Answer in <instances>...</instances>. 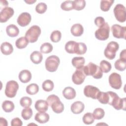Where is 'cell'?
<instances>
[{"instance_id": "cb8c5ba5", "label": "cell", "mask_w": 126, "mask_h": 126, "mask_svg": "<svg viewBox=\"0 0 126 126\" xmlns=\"http://www.w3.org/2000/svg\"><path fill=\"white\" fill-rule=\"evenodd\" d=\"M0 50L1 53L5 55H9L13 51L12 45L8 42H4L0 45Z\"/></svg>"}, {"instance_id": "7bdbcfd3", "label": "cell", "mask_w": 126, "mask_h": 126, "mask_svg": "<svg viewBox=\"0 0 126 126\" xmlns=\"http://www.w3.org/2000/svg\"><path fill=\"white\" fill-rule=\"evenodd\" d=\"M47 5L44 2L38 3L35 6V11L39 14H43L47 10Z\"/></svg>"}, {"instance_id": "6da1fadb", "label": "cell", "mask_w": 126, "mask_h": 126, "mask_svg": "<svg viewBox=\"0 0 126 126\" xmlns=\"http://www.w3.org/2000/svg\"><path fill=\"white\" fill-rule=\"evenodd\" d=\"M107 92L109 96V99L108 104L112 105L116 110H119L123 109L125 111L126 98H121L116 93L112 91Z\"/></svg>"}, {"instance_id": "8d00e7d4", "label": "cell", "mask_w": 126, "mask_h": 126, "mask_svg": "<svg viewBox=\"0 0 126 126\" xmlns=\"http://www.w3.org/2000/svg\"><path fill=\"white\" fill-rule=\"evenodd\" d=\"M92 114L94 119L100 120L104 116L105 112L103 109L101 108H97L94 110Z\"/></svg>"}, {"instance_id": "7dc6e473", "label": "cell", "mask_w": 126, "mask_h": 126, "mask_svg": "<svg viewBox=\"0 0 126 126\" xmlns=\"http://www.w3.org/2000/svg\"><path fill=\"white\" fill-rule=\"evenodd\" d=\"M126 50L124 49L122 50L120 54V59L123 60H126Z\"/></svg>"}, {"instance_id": "2e32d148", "label": "cell", "mask_w": 126, "mask_h": 126, "mask_svg": "<svg viewBox=\"0 0 126 126\" xmlns=\"http://www.w3.org/2000/svg\"><path fill=\"white\" fill-rule=\"evenodd\" d=\"M48 105L46 100L39 99L35 102L34 107L35 109L39 112H45L48 109Z\"/></svg>"}, {"instance_id": "4fadbf2b", "label": "cell", "mask_w": 126, "mask_h": 126, "mask_svg": "<svg viewBox=\"0 0 126 126\" xmlns=\"http://www.w3.org/2000/svg\"><path fill=\"white\" fill-rule=\"evenodd\" d=\"M99 92L100 90L97 88L92 85L86 86L84 89V95L88 97H91L94 99H96Z\"/></svg>"}, {"instance_id": "bcb514c9", "label": "cell", "mask_w": 126, "mask_h": 126, "mask_svg": "<svg viewBox=\"0 0 126 126\" xmlns=\"http://www.w3.org/2000/svg\"><path fill=\"white\" fill-rule=\"evenodd\" d=\"M22 125V121L18 117L13 119L11 121V125L12 126H21Z\"/></svg>"}, {"instance_id": "4dcf8cb0", "label": "cell", "mask_w": 126, "mask_h": 126, "mask_svg": "<svg viewBox=\"0 0 126 126\" xmlns=\"http://www.w3.org/2000/svg\"><path fill=\"white\" fill-rule=\"evenodd\" d=\"M39 87L37 84L32 83L29 85L26 88V92L30 95H33L38 93Z\"/></svg>"}, {"instance_id": "f6af8a7d", "label": "cell", "mask_w": 126, "mask_h": 126, "mask_svg": "<svg viewBox=\"0 0 126 126\" xmlns=\"http://www.w3.org/2000/svg\"><path fill=\"white\" fill-rule=\"evenodd\" d=\"M105 20L102 17H97L94 19V24L98 27H100L105 24Z\"/></svg>"}, {"instance_id": "44dd1931", "label": "cell", "mask_w": 126, "mask_h": 126, "mask_svg": "<svg viewBox=\"0 0 126 126\" xmlns=\"http://www.w3.org/2000/svg\"><path fill=\"white\" fill-rule=\"evenodd\" d=\"M63 95L67 99H72L75 98L76 92L73 88L67 87L63 91Z\"/></svg>"}, {"instance_id": "8fae6325", "label": "cell", "mask_w": 126, "mask_h": 126, "mask_svg": "<svg viewBox=\"0 0 126 126\" xmlns=\"http://www.w3.org/2000/svg\"><path fill=\"white\" fill-rule=\"evenodd\" d=\"M111 31L114 37L117 38H126V27L114 24L111 27Z\"/></svg>"}, {"instance_id": "60d3db41", "label": "cell", "mask_w": 126, "mask_h": 126, "mask_svg": "<svg viewBox=\"0 0 126 126\" xmlns=\"http://www.w3.org/2000/svg\"><path fill=\"white\" fill-rule=\"evenodd\" d=\"M20 103L21 106L24 108L29 107L32 104V99L28 96H24L22 97L20 100Z\"/></svg>"}, {"instance_id": "e0dca14e", "label": "cell", "mask_w": 126, "mask_h": 126, "mask_svg": "<svg viewBox=\"0 0 126 126\" xmlns=\"http://www.w3.org/2000/svg\"><path fill=\"white\" fill-rule=\"evenodd\" d=\"M84 108V104L80 101H75L71 105V110L72 112L75 114H78L82 113Z\"/></svg>"}, {"instance_id": "277c9868", "label": "cell", "mask_w": 126, "mask_h": 126, "mask_svg": "<svg viewBox=\"0 0 126 126\" xmlns=\"http://www.w3.org/2000/svg\"><path fill=\"white\" fill-rule=\"evenodd\" d=\"M41 33V29L37 25H33L25 33V37L31 43L36 42Z\"/></svg>"}, {"instance_id": "836d02e7", "label": "cell", "mask_w": 126, "mask_h": 126, "mask_svg": "<svg viewBox=\"0 0 126 126\" xmlns=\"http://www.w3.org/2000/svg\"><path fill=\"white\" fill-rule=\"evenodd\" d=\"M54 83L51 80H46L43 82L42 85L43 90L45 92L52 91L54 89Z\"/></svg>"}, {"instance_id": "4316f807", "label": "cell", "mask_w": 126, "mask_h": 126, "mask_svg": "<svg viewBox=\"0 0 126 126\" xmlns=\"http://www.w3.org/2000/svg\"><path fill=\"white\" fill-rule=\"evenodd\" d=\"M96 99L98 101L102 104H108L109 99V96L108 92H99Z\"/></svg>"}, {"instance_id": "484cf974", "label": "cell", "mask_w": 126, "mask_h": 126, "mask_svg": "<svg viewBox=\"0 0 126 126\" xmlns=\"http://www.w3.org/2000/svg\"><path fill=\"white\" fill-rule=\"evenodd\" d=\"M30 59L32 62L34 64H39L42 62L43 56L40 52L35 51L31 54Z\"/></svg>"}, {"instance_id": "5bb4252c", "label": "cell", "mask_w": 126, "mask_h": 126, "mask_svg": "<svg viewBox=\"0 0 126 126\" xmlns=\"http://www.w3.org/2000/svg\"><path fill=\"white\" fill-rule=\"evenodd\" d=\"M14 9L10 7H5L0 11V22L4 23L7 22L14 14Z\"/></svg>"}, {"instance_id": "1f68e13d", "label": "cell", "mask_w": 126, "mask_h": 126, "mask_svg": "<svg viewBox=\"0 0 126 126\" xmlns=\"http://www.w3.org/2000/svg\"><path fill=\"white\" fill-rule=\"evenodd\" d=\"M86 6V1L84 0H75L73 1V9L81 10Z\"/></svg>"}, {"instance_id": "681fc988", "label": "cell", "mask_w": 126, "mask_h": 126, "mask_svg": "<svg viewBox=\"0 0 126 126\" xmlns=\"http://www.w3.org/2000/svg\"><path fill=\"white\" fill-rule=\"evenodd\" d=\"M36 0H25V1L26 2V3H27L28 4H32V3H33L34 2H36Z\"/></svg>"}, {"instance_id": "74e56055", "label": "cell", "mask_w": 126, "mask_h": 126, "mask_svg": "<svg viewBox=\"0 0 126 126\" xmlns=\"http://www.w3.org/2000/svg\"><path fill=\"white\" fill-rule=\"evenodd\" d=\"M21 116L22 118L25 120H29L32 116V110L30 108H25L23 109L21 112Z\"/></svg>"}, {"instance_id": "83f0119b", "label": "cell", "mask_w": 126, "mask_h": 126, "mask_svg": "<svg viewBox=\"0 0 126 126\" xmlns=\"http://www.w3.org/2000/svg\"><path fill=\"white\" fill-rule=\"evenodd\" d=\"M29 41L26 37H21L18 38L15 42V45L18 49H23L26 47L29 44Z\"/></svg>"}, {"instance_id": "5b68a950", "label": "cell", "mask_w": 126, "mask_h": 126, "mask_svg": "<svg viewBox=\"0 0 126 126\" xmlns=\"http://www.w3.org/2000/svg\"><path fill=\"white\" fill-rule=\"evenodd\" d=\"M119 48V45L117 42L112 41L109 42L104 51L105 57L109 60L114 59Z\"/></svg>"}, {"instance_id": "b9f144b4", "label": "cell", "mask_w": 126, "mask_h": 126, "mask_svg": "<svg viewBox=\"0 0 126 126\" xmlns=\"http://www.w3.org/2000/svg\"><path fill=\"white\" fill-rule=\"evenodd\" d=\"M62 9L64 11H69L73 9V1L66 0L63 2L61 5Z\"/></svg>"}, {"instance_id": "9a60e30c", "label": "cell", "mask_w": 126, "mask_h": 126, "mask_svg": "<svg viewBox=\"0 0 126 126\" xmlns=\"http://www.w3.org/2000/svg\"><path fill=\"white\" fill-rule=\"evenodd\" d=\"M32 20L31 15L28 12L22 13L17 18V23L21 27H25L28 25Z\"/></svg>"}, {"instance_id": "7a4b0ae2", "label": "cell", "mask_w": 126, "mask_h": 126, "mask_svg": "<svg viewBox=\"0 0 126 126\" xmlns=\"http://www.w3.org/2000/svg\"><path fill=\"white\" fill-rule=\"evenodd\" d=\"M83 70L86 76H92L94 79H100L103 75V72L100 66L92 62L84 66Z\"/></svg>"}, {"instance_id": "d4e9b609", "label": "cell", "mask_w": 126, "mask_h": 126, "mask_svg": "<svg viewBox=\"0 0 126 126\" xmlns=\"http://www.w3.org/2000/svg\"><path fill=\"white\" fill-rule=\"evenodd\" d=\"M85 63V58L83 57H74L71 61L72 64L76 69L82 68L84 66Z\"/></svg>"}, {"instance_id": "30bf717a", "label": "cell", "mask_w": 126, "mask_h": 126, "mask_svg": "<svg viewBox=\"0 0 126 126\" xmlns=\"http://www.w3.org/2000/svg\"><path fill=\"white\" fill-rule=\"evenodd\" d=\"M110 86L113 89H120L122 85V81L121 75L116 72L111 73L109 77Z\"/></svg>"}, {"instance_id": "f546056e", "label": "cell", "mask_w": 126, "mask_h": 126, "mask_svg": "<svg viewBox=\"0 0 126 126\" xmlns=\"http://www.w3.org/2000/svg\"><path fill=\"white\" fill-rule=\"evenodd\" d=\"M114 1L113 0H102L100 1V9L103 11H107L109 10Z\"/></svg>"}, {"instance_id": "8992f818", "label": "cell", "mask_w": 126, "mask_h": 126, "mask_svg": "<svg viewBox=\"0 0 126 126\" xmlns=\"http://www.w3.org/2000/svg\"><path fill=\"white\" fill-rule=\"evenodd\" d=\"M60 62V59L58 56L55 55L50 56L45 61V65L46 69L49 72H55L58 69Z\"/></svg>"}, {"instance_id": "3957f363", "label": "cell", "mask_w": 126, "mask_h": 126, "mask_svg": "<svg viewBox=\"0 0 126 126\" xmlns=\"http://www.w3.org/2000/svg\"><path fill=\"white\" fill-rule=\"evenodd\" d=\"M46 101L55 113L59 114L63 111L64 105L57 95H50L47 98Z\"/></svg>"}, {"instance_id": "ab89813d", "label": "cell", "mask_w": 126, "mask_h": 126, "mask_svg": "<svg viewBox=\"0 0 126 126\" xmlns=\"http://www.w3.org/2000/svg\"><path fill=\"white\" fill-rule=\"evenodd\" d=\"M62 37V33L60 31L56 30L54 31L51 34L50 39L53 42H59Z\"/></svg>"}, {"instance_id": "52a82bcc", "label": "cell", "mask_w": 126, "mask_h": 126, "mask_svg": "<svg viewBox=\"0 0 126 126\" xmlns=\"http://www.w3.org/2000/svg\"><path fill=\"white\" fill-rule=\"evenodd\" d=\"M18 89L19 85L18 83L14 80H10L6 83L5 94L8 97H14L15 96Z\"/></svg>"}, {"instance_id": "ffe728a7", "label": "cell", "mask_w": 126, "mask_h": 126, "mask_svg": "<svg viewBox=\"0 0 126 126\" xmlns=\"http://www.w3.org/2000/svg\"><path fill=\"white\" fill-rule=\"evenodd\" d=\"M49 115L45 112H38L34 116V120L40 124H44L49 120Z\"/></svg>"}, {"instance_id": "f35d334b", "label": "cell", "mask_w": 126, "mask_h": 126, "mask_svg": "<svg viewBox=\"0 0 126 126\" xmlns=\"http://www.w3.org/2000/svg\"><path fill=\"white\" fill-rule=\"evenodd\" d=\"M83 122L85 124L90 125L94 123V119L93 116V114L91 113L88 112L84 114L82 118Z\"/></svg>"}, {"instance_id": "c3c4849f", "label": "cell", "mask_w": 126, "mask_h": 126, "mask_svg": "<svg viewBox=\"0 0 126 126\" xmlns=\"http://www.w3.org/2000/svg\"><path fill=\"white\" fill-rule=\"evenodd\" d=\"M0 125L1 126H7V121L4 119L2 117L0 118Z\"/></svg>"}, {"instance_id": "e575fe53", "label": "cell", "mask_w": 126, "mask_h": 126, "mask_svg": "<svg viewBox=\"0 0 126 126\" xmlns=\"http://www.w3.org/2000/svg\"><path fill=\"white\" fill-rule=\"evenodd\" d=\"M53 48V46L51 43L49 42H45L41 45L40 50L41 53L48 54L52 51Z\"/></svg>"}, {"instance_id": "f1b7e54d", "label": "cell", "mask_w": 126, "mask_h": 126, "mask_svg": "<svg viewBox=\"0 0 126 126\" xmlns=\"http://www.w3.org/2000/svg\"><path fill=\"white\" fill-rule=\"evenodd\" d=\"M13 102L10 100H5L2 103V108L5 112H11L14 109Z\"/></svg>"}, {"instance_id": "603a6c76", "label": "cell", "mask_w": 126, "mask_h": 126, "mask_svg": "<svg viewBox=\"0 0 126 126\" xmlns=\"http://www.w3.org/2000/svg\"><path fill=\"white\" fill-rule=\"evenodd\" d=\"M6 32L7 34L12 37L17 36L19 33V30L18 27L13 24L8 25L6 28Z\"/></svg>"}, {"instance_id": "9c48e42d", "label": "cell", "mask_w": 126, "mask_h": 126, "mask_svg": "<svg viewBox=\"0 0 126 126\" xmlns=\"http://www.w3.org/2000/svg\"><path fill=\"white\" fill-rule=\"evenodd\" d=\"M114 16L120 22L123 23L126 21V8L122 4H117L114 8Z\"/></svg>"}, {"instance_id": "ee69618b", "label": "cell", "mask_w": 126, "mask_h": 126, "mask_svg": "<svg viewBox=\"0 0 126 126\" xmlns=\"http://www.w3.org/2000/svg\"><path fill=\"white\" fill-rule=\"evenodd\" d=\"M87 50L86 44L82 42H78V49L76 54L77 55H83L86 53Z\"/></svg>"}, {"instance_id": "ba28073f", "label": "cell", "mask_w": 126, "mask_h": 126, "mask_svg": "<svg viewBox=\"0 0 126 126\" xmlns=\"http://www.w3.org/2000/svg\"><path fill=\"white\" fill-rule=\"evenodd\" d=\"M110 27L107 23L99 27L95 32L96 38L99 40H105L107 39L109 36Z\"/></svg>"}, {"instance_id": "ac0fdd59", "label": "cell", "mask_w": 126, "mask_h": 126, "mask_svg": "<svg viewBox=\"0 0 126 126\" xmlns=\"http://www.w3.org/2000/svg\"><path fill=\"white\" fill-rule=\"evenodd\" d=\"M78 42L74 41H69L65 45V51L69 54H76L78 49Z\"/></svg>"}, {"instance_id": "d590c367", "label": "cell", "mask_w": 126, "mask_h": 126, "mask_svg": "<svg viewBox=\"0 0 126 126\" xmlns=\"http://www.w3.org/2000/svg\"><path fill=\"white\" fill-rule=\"evenodd\" d=\"M100 67L104 73L109 72L112 68L111 63L105 60H102L100 63Z\"/></svg>"}, {"instance_id": "d6a6232c", "label": "cell", "mask_w": 126, "mask_h": 126, "mask_svg": "<svg viewBox=\"0 0 126 126\" xmlns=\"http://www.w3.org/2000/svg\"><path fill=\"white\" fill-rule=\"evenodd\" d=\"M114 66L115 68L118 70L123 71L126 68V61L119 59L115 62Z\"/></svg>"}, {"instance_id": "d6986e66", "label": "cell", "mask_w": 126, "mask_h": 126, "mask_svg": "<svg viewBox=\"0 0 126 126\" xmlns=\"http://www.w3.org/2000/svg\"><path fill=\"white\" fill-rule=\"evenodd\" d=\"M19 79L21 82L27 83L31 80L32 74L28 70H22L19 74Z\"/></svg>"}, {"instance_id": "7c38bea8", "label": "cell", "mask_w": 126, "mask_h": 126, "mask_svg": "<svg viewBox=\"0 0 126 126\" xmlns=\"http://www.w3.org/2000/svg\"><path fill=\"white\" fill-rule=\"evenodd\" d=\"M83 67L76 69L75 71L72 74V80L75 84L81 85L84 82L85 79L86 75L84 72Z\"/></svg>"}, {"instance_id": "7402d4cb", "label": "cell", "mask_w": 126, "mask_h": 126, "mask_svg": "<svg viewBox=\"0 0 126 126\" xmlns=\"http://www.w3.org/2000/svg\"><path fill=\"white\" fill-rule=\"evenodd\" d=\"M71 33L74 36H80L84 32V28L80 24H75L71 28Z\"/></svg>"}]
</instances>
